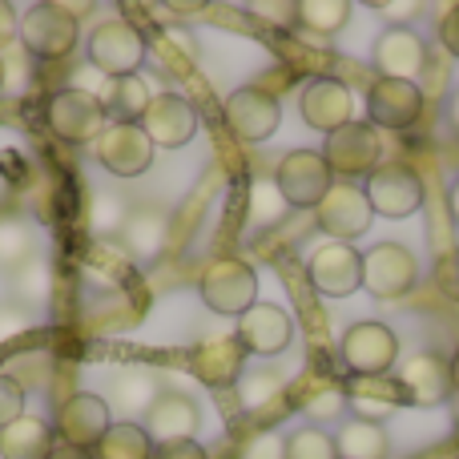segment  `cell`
I'll list each match as a JSON object with an SVG mask.
<instances>
[{
    "label": "cell",
    "mask_w": 459,
    "mask_h": 459,
    "mask_svg": "<svg viewBox=\"0 0 459 459\" xmlns=\"http://www.w3.org/2000/svg\"><path fill=\"white\" fill-rule=\"evenodd\" d=\"M439 45L447 48L452 56H459V4H452L439 21Z\"/></svg>",
    "instance_id": "39"
},
{
    "label": "cell",
    "mask_w": 459,
    "mask_h": 459,
    "mask_svg": "<svg viewBox=\"0 0 459 459\" xmlns=\"http://www.w3.org/2000/svg\"><path fill=\"white\" fill-rule=\"evenodd\" d=\"M21 290L24 294H40V299L48 294V270L40 266V262H29V270H24V278H21Z\"/></svg>",
    "instance_id": "41"
},
{
    "label": "cell",
    "mask_w": 459,
    "mask_h": 459,
    "mask_svg": "<svg viewBox=\"0 0 459 459\" xmlns=\"http://www.w3.org/2000/svg\"><path fill=\"white\" fill-rule=\"evenodd\" d=\"M4 85H8V61L0 56V89H4Z\"/></svg>",
    "instance_id": "48"
},
{
    "label": "cell",
    "mask_w": 459,
    "mask_h": 459,
    "mask_svg": "<svg viewBox=\"0 0 459 459\" xmlns=\"http://www.w3.org/2000/svg\"><path fill=\"white\" fill-rule=\"evenodd\" d=\"M447 129H452V134L459 137V89L452 97H447Z\"/></svg>",
    "instance_id": "44"
},
{
    "label": "cell",
    "mask_w": 459,
    "mask_h": 459,
    "mask_svg": "<svg viewBox=\"0 0 459 459\" xmlns=\"http://www.w3.org/2000/svg\"><path fill=\"white\" fill-rule=\"evenodd\" d=\"M363 194L379 218H411L423 206V178L403 161H387L367 178Z\"/></svg>",
    "instance_id": "9"
},
{
    "label": "cell",
    "mask_w": 459,
    "mask_h": 459,
    "mask_svg": "<svg viewBox=\"0 0 459 459\" xmlns=\"http://www.w3.org/2000/svg\"><path fill=\"white\" fill-rule=\"evenodd\" d=\"M383 16H415L420 13V4H375Z\"/></svg>",
    "instance_id": "45"
},
{
    "label": "cell",
    "mask_w": 459,
    "mask_h": 459,
    "mask_svg": "<svg viewBox=\"0 0 459 459\" xmlns=\"http://www.w3.org/2000/svg\"><path fill=\"white\" fill-rule=\"evenodd\" d=\"M29 331V318L24 315H16V310H0V342H8V339H16V334H24Z\"/></svg>",
    "instance_id": "42"
},
{
    "label": "cell",
    "mask_w": 459,
    "mask_h": 459,
    "mask_svg": "<svg viewBox=\"0 0 459 459\" xmlns=\"http://www.w3.org/2000/svg\"><path fill=\"white\" fill-rule=\"evenodd\" d=\"M431 278H436V286L447 294V299L459 302V250L439 254V262H436V270H431Z\"/></svg>",
    "instance_id": "37"
},
{
    "label": "cell",
    "mask_w": 459,
    "mask_h": 459,
    "mask_svg": "<svg viewBox=\"0 0 459 459\" xmlns=\"http://www.w3.org/2000/svg\"><path fill=\"white\" fill-rule=\"evenodd\" d=\"M121 242L137 262H153L161 254V246H166V214H158V210L129 214L126 226H121Z\"/></svg>",
    "instance_id": "24"
},
{
    "label": "cell",
    "mask_w": 459,
    "mask_h": 459,
    "mask_svg": "<svg viewBox=\"0 0 459 459\" xmlns=\"http://www.w3.org/2000/svg\"><path fill=\"white\" fill-rule=\"evenodd\" d=\"M48 459H93V452H81V447H69V444H56Z\"/></svg>",
    "instance_id": "43"
},
{
    "label": "cell",
    "mask_w": 459,
    "mask_h": 459,
    "mask_svg": "<svg viewBox=\"0 0 459 459\" xmlns=\"http://www.w3.org/2000/svg\"><path fill=\"white\" fill-rule=\"evenodd\" d=\"M258 299V278L242 258H218L202 270V302L218 315L242 318Z\"/></svg>",
    "instance_id": "8"
},
{
    "label": "cell",
    "mask_w": 459,
    "mask_h": 459,
    "mask_svg": "<svg viewBox=\"0 0 459 459\" xmlns=\"http://www.w3.org/2000/svg\"><path fill=\"white\" fill-rule=\"evenodd\" d=\"M238 459H286V439L274 436V431H258L254 439L242 444V455Z\"/></svg>",
    "instance_id": "36"
},
{
    "label": "cell",
    "mask_w": 459,
    "mask_h": 459,
    "mask_svg": "<svg viewBox=\"0 0 459 459\" xmlns=\"http://www.w3.org/2000/svg\"><path fill=\"white\" fill-rule=\"evenodd\" d=\"M447 210H452V222L459 226V178L452 182V190H447Z\"/></svg>",
    "instance_id": "46"
},
{
    "label": "cell",
    "mask_w": 459,
    "mask_h": 459,
    "mask_svg": "<svg viewBox=\"0 0 459 459\" xmlns=\"http://www.w3.org/2000/svg\"><path fill=\"white\" fill-rule=\"evenodd\" d=\"M342 395L355 407V420H367V423H379V420H387L391 411L407 407V395H403V387H399V379H387V375L355 379Z\"/></svg>",
    "instance_id": "22"
},
{
    "label": "cell",
    "mask_w": 459,
    "mask_h": 459,
    "mask_svg": "<svg viewBox=\"0 0 459 459\" xmlns=\"http://www.w3.org/2000/svg\"><path fill=\"white\" fill-rule=\"evenodd\" d=\"M93 153L113 178H137L153 166V142L145 137L142 126H117L113 121L93 142Z\"/></svg>",
    "instance_id": "16"
},
{
    "label": "cell",
    "mask_w": 459,
    "mask_h": 459,
    "mask_svg": "<svg viewBox=\"0 0 459 459\" xmlns=\"http://www.w3.org/2000/svg\"><path fill=\"white\" fill-rule=\"evenodd\" d=\"M226 121L234 129V137H242V142H266V137H274L278 121H282V105H278V97L270 89L242 85L230 93Z\"/></svg>",
    "instance_id": "14"
},
{
    "label": "cell",
    "mask_w": 459,
    "mask_h": 459,
    "mask_svg": "<svg viewBox=\"0 0 459 459\" xmlns=\"http://www.w3.org/2000/svg\"><path fill=\"white\" fill-rule=\"evenodd\" d=\"M150 455H153V439L145 436L142 423H113L93 452V459H150Z\"/></svg>",
    "instance_id": "28"
},
{
    "label": "cell",
    "mask_w": 459,
    "mask_h": 459,
    "mask_svg": "<svg viewBox=\"0 0 459 459\" xmlns=\"http://www.w3.org/2000/svg\"><path fill=\"white\" fill-rule=\"evenodd\" d=\"M307 274L318 294H326V299H347V294H355L359 286H363V254L347 242L318 246L307 262Z\"/></svg>",
    "instance_id": "13"
},
{
    "label": "cell",
    "mask_w": 459,
    "mask_h": 459,
    "mask_svg": "<svg viewBox=\"0 0 459 459\" xmlns=\"http://www.w3.org/2000/svg\"><path fill=\"white\" fill-rule=\"evenodd\" d=\"M367 117H371L375 129H391V134L411 129L423 117V89L411 85V81L379 77L367 89Z\"/></svg>",
    "instance_id": "15"
},
{
    "label": "cell",
    "mask_w": 459,
    "mask_h": 459,
    "mask_svg": "<svg viewBox=\"0 0 459 459\" xmlns=\"http://www.w3.org/2000/svg\"><path fill=\"white\" fill-rule=\"evenodd\" d=\"M315 214H318V226H323L334 242H355V238L367 234L375 222L371 202H367L363 186H355V182H334L331 194L318 202Z\"/></svg>",
    "instance_id": "12"
},
{
    "label": "cell",
    "mask_w": 459,
    "mask_h": 459,
    "mask_svg": "<svg viewBox=\"0 0 459 459\" xmlns=\"http://www.w3.org/2000/svg\"><path fill=\"white\" fill-rule=\"evenodd\" d=\"M145 129V137L153 142V150H182L194 134H198V109L178 93H158L145 109V117L137 121Z\"/></svg>",
    "instance_id": "17"
},
{
    "label": "cell",
    "mask_w": 459,
    "mask_h": 459,
    "mask_svg": "<svg viewBox=\"0 0 459 459\" xmlns=\"http://www.w3.org/2000/svg\"><path fill=\"white\" fill-rule=\"evenodd\" d=\"M395 379H399V387H403V395L411 407H439L447 395H452V367H447V359L436 355V351L411 355L403 367H399Z\"/></svg>",
    "instance_id": "19"
},
{
    "label": "cell",
    "mask_w": 459,
    "mask_h": 459,
    "mask_svg": "<svg viewBox=\"0 0 459 459\" xmlns=\"http://www.w3.org/2000/svg\"><path fill=\"white\" fill-rule=\"evenodd\" d=\"M342 367H347L355 379L367 375H387L399 363V334L383 323H355L339 342Z\"/></svg>",
    "instance_id": "7"
},
{
    "label": "cell",
    "mask_w": 459,
    "mask_h": 459,
    "mask_svg": "<svg viewBox=\"0 0 459 459\" xmlns=\"http://www.w3.org/2000/svg\"><path fill=\"white\" fill-rule=\"evenodd\" d=\"M282 214H286V198L278 194L274 178H270V182H254L250 186V218L254 222L270 226V222H278Z\"/></svg>",
    "instance_id": "33"
},
{
    "label": "cell",
    "mask_w": 459,
    "mask_h": 459,
    "mask_svg": "<svg viewBox=\"0 0 459 459\" xmlns=\"http://www.w3.org/2000/svg\"><path fill=\"white\" fill-rule=\"evenodd\" d=\"M339 178H371L383 166V142L371 121H347L342 129L326 134V145L318 150Z\"/></svg>",
    "instance_id": "5"
},
{
    "label": "cell",
    "mask_w": 459,
    "mask_h": 459,
    "mask_svg": "<svg viewBox=\"0 0 459 459\" xmlns=\"http://www.w3.org/2000/svg\"><path fill=\"white\" fill-rule=\"evenodd\" d=\"M238 399H242V407H250V411H262V403L282 399V387H278L274 375H242V379H238Z\"/></svg>",
    "instance_id": "34"
},
{
    "label": "cell",
    "mask_w": 459,
    "mask_h": 459,
    "mask_svg": "<svg viewBox=\"0 0 459 459\" xmlns=\"http://www.w3.org/2000/svg\"><path fill=\"white\" fill-rule=\"evenodd\" d=\"M420 282V262L407 246L379 242L363 250V290L375 299H403Z\"/></svg>",
    "instance_id": "6"
},
{
    "label": "cell",
    "mask_w": 459,
    "mask_h": 459,
    "mask_svg": "<svg viewBox=\"0 0 459 459\" xmlns=\"http://www.w3.org/2000/svg\"><path fill=\"white\" fill-rule=\"evenodd\" d=\"M351 21V4L347 0H302L294 4V24L315 37H339Z\"/></svg>",
    "instance_id": "27"
},
{
    "label": "cell",
    "mask_w": 459,
    "mask_h": 459,
    "mask_svg": "<svg viewBox=\"0 0 459 459\" xmlns=\"http://www.w3.org/2000/svg\"><path fill=\"white\" fill-rule=\"evenodd\" d=\"M45 121H48V129L69 145L97 142V137L113 126V117H109L101 97L81 93V89H56V93L45 101Z\"/></svg>",
    "instance_id": "1"
},
{
    "label": "cell",
    "mask_w": 459,
    "mask_h": 459,
    "mask_svg": "<svg viewBox=\"0 0 459 459\" xmlns=\"http://www.w3.org/2000/svg\"><path fill=\"white\" fill-rule=\"evenodd\" d=\"M447 367H452V391H459V351L455 359H447Z\"/></svg>",
    "instance_id": "47"
},
{
    "label": "cell",
    "mask_w": 459,
    "mask_h": 459,
    "mask_svg": "<svg viewBox=\"0 0 459 459\" xmlns=\"http://www.w3.org/2000/svg\"><path fill=\"white\" fill-rule=\"evenodd\" d=\"M56 447L53 423L37 420V415H21L0 431V459H48Z\"/></svg>",
    "instance_id": "23"
},
{
    "label": "cell",
    "mask_w": 459,
    "mask_h": 459,
    "mask_svg": "<svg viewBox=\"0 0 459 459\" xmlns=\"http://www.w3.org/2000/svg\"><path fill=\"white\" fill-rule=\"evenodd\" d=\"M299 109H302V121H307L310 129H318V134H334V129H342L347 121H355V117H351V113H355L351 89L342 85L339 77L307 81Z\"/></svg>",
    "instance_id": "20"
},
{
    "label": "cell",
    "mask_w": 459,
    "mask_h": 459,
    "mask_svg": "<svg viewBox=\"0 0 459 459\" xmlns=\"http://www.w3.org/2000/svg\"><path fill=\"white\" fill-rule=\"evenodd\" d=\"M21 415H29L24 411V387L13 379V375L0 371V431H4L8 423H16Z\"/></svg>",
    "instance_id": "35"
},
{
    "label": "cell",
    "mask_w": 459,
    "mask_h": 459,
    "mask_svg": "<svg viewBox=\"0 0 459 459\" xmlns=\"http://www.w3.org/2000/svg\"><path fill=\"white\" fill-rule=\"evenodd\" d=\"M274 186L294 210H318V202L331 194L334 174L318 150H290L274 169Z\"/></svg>",
    "instance_id": "3"
},
{
    "label": "cell",
    "mask_w": 459,
    "mask_h": 459,
    "mask_svg": "<svg viewBox=\"0 0 459 459\" xmlns=\"http://www.w3.org/2000/svg\"><path fill=\"white\" fill-rule=\"evenodd\" d=\"M129 210L121 198H113V194H101V198H93V206H89V226H93L97 238H113L121 234V226H126Z\"/></svg>",
    "instance_id": "32"
},
{
    "label": "cell",
    "mask_w": 459,
    "mask_h": 459,
    "mask_svg": "<svg viewBox=\"0 0 459 459\" xmlns=\"http://www.w3.org/2000/svg\"><path fill=\"white\" fill-rule=\"evenodd\" d=\"M29 254H32L29 226L16 222V218H0V266L13 270L21 262H29Z\"/></svg>",
    "instance_id": "31"
},
{
    "label": "cell",
    "mask_w": 459,
    "mask_h": 459,
    "mask_svg": "<svg viewBox=\"0 0 459 459\" xmlns=\"http://www.w3.org/2000/svg\"><path fill=\"white\" fill-rule=\"evenodd\" d=\"M89 65H93L101 77H134L142 69V61L150 56V45H145L142 29H134L129 21H101L93 32H89Z\"/></svg>",
    "instance_id": "2"
},
{
    "label": "cell",
    "mask_w": 459,
    "mask_h": 459,
    "mask_svg": "<svg viewBox=\"0 0 459 459\" xmlns=\"http://www.w3.org/2000/svg\"><path fill=\"white\" fill-rule=\"evenodd\" d=\"M113 399H117L121 407H142L145 411V407L158 399V383L145 371H121L117 383H113Z\"/></svg>",
    "instance_id": "30"
},
{
    "label": "cell",
    "mask_w": 459,
    "mask_h": 459,
    "mask_svg": "<svg viewBox=\"0 0 459 459\" xmlns=\"http://www.w3.org/2000/svg\"><path fill=\"white\" fill-rule=\"evenodd\" d=\"M286 459H339L334 436H326L323 428H299L286 436Z\"/></svg>",
    "instance_id": "29"
},
{
    "label": "cell",
    "mask_w": 459,
    "mask_h": 459,
    "mask_svg": "<svg viewBox=\"0 0 459 459\" xmlns=\"http://www.w3.org/2000/svg\"><path fill=\"white\" fill-rule=\"evenodd\" d=\"M334 452L339 459H387V431L383 423L347 420L334 436Z\"/></svg>",
    "instance_id": "25"
},
{
    "label": "cell",
    "mask_w": 459,
    "mask_h": 459,
    "mask_svg": "<svg viewBox=\"0 0 459 459\" xmlns=\"http://www.w3.org/2000/svg\"><path fill=\"white\" fill-rule=\"evenodd\" d=\"M290 334H294V323L286 310L270 307V302H254L242 318H238V342H242L250 355H282L290 347Z\"/></svg>",
    "instance_id": "21"
},
{
    "label": "cell",
    "mask_w": 459,
    "mask_h": 459,
    "mask_svg": "<svg viewBox=\"0 0 459 459\" xmlns=\"http://www.w3.org/2000/svg\"><path fill=\"white\" fill-rule=\"evenodd\" d=\"M109 428H113L109 403L101 395H89V391L69 395L56 407V420H53V431L61 436V444L81 447V452H97V444L105 439Z\"/></svg>",
    "instance_id": "10"
},
{
    "label": "cell",
    "mask_w": 459,
    "mask_h": 459,
    "mask_svg": "<svg viewBox=\"0 0 459 459\" xmlns=\"http://www.w3.org/2000/svg\"><path fill=\"white\" fill-rule=\"evenodd\" d=\"M145 436L153 444H178V439H194L202 428V411L190 395L182 391H158L150 407H145Z\"/></svg>",
    "instance_id": "18"
},
{
    "label": "cell",
    "mask_w": 459,
    "mask_h": 459,
    "mask_svg": "<svg viewBox=\"0 0 459 459\" xmlns=\"http://www.w3.org/2000/svg\"><path fill=\"white\" fill-rule=\"evenodd\" d=\"M150 101H153L150 85L134 73V77H117L109 85L105 109H109V117L117 121V126H137V121L145 117V109H150Z\"/></svg>",
    "instance_id": "26"
},
{
    "label": "cell",
    "mask_w": 459,
    "mask_h": 459,
    "mask_svg": "<svg viewBox=\"0 0 459 459\" xmlns=\"http://www.w3.org/2000/svg\"><path fill=\"white\" fill-rule=\"evenodd\" d=\"M150 459H210L198 439H178V444H153Z\"/></svg>",
    "instance_id": "38"
},
{
    "label": "cell",
    "mask_w": 459,
    "mask_h": 459,
    "mask_svg": "<svg viewBox=\"0 0 459 459\" xmlns=\"http://www.w3.org/2000/svg\"><path fill=\"white\" fill-rule=\"evenodd\" d=\"M16 40L32 61H65L77 48V21L61 4H32L21 16V37Z\"/></svg>",
    "instance_id": "4"
},
{
    "label": "cell",
    "mask_w": 459,
    "mask_h": 459,
    "mask_svg": "<svg viewBox=\"0 0 459 459\" xmlns=\"http://www.w3.org/2000/svg\"><path fill=\"white\" fill-rule=\"evenodd\" d=\"M371 61H375V69H379V77L420 85L423 69H428V40L415 29H407V24H391V29H383L379 40H375Z\"/></svg>",
    "instance_id": "11"
},
{
    "label": "cell",
    "mask_w": 459,
    "mask_h": 459,
    "mask_svg": "<svg viewBox=\"0 0 459 459\" xmlns=\"http://www.w3.org/2000/svg\"><path fill=\"white\" fill-rule=\"evenodd\" d=\"M16 37H21V16H16L13 4H4V0H0V53H4Z\"/></svg>",
    "instance_id": "40"
}]
</instances>
